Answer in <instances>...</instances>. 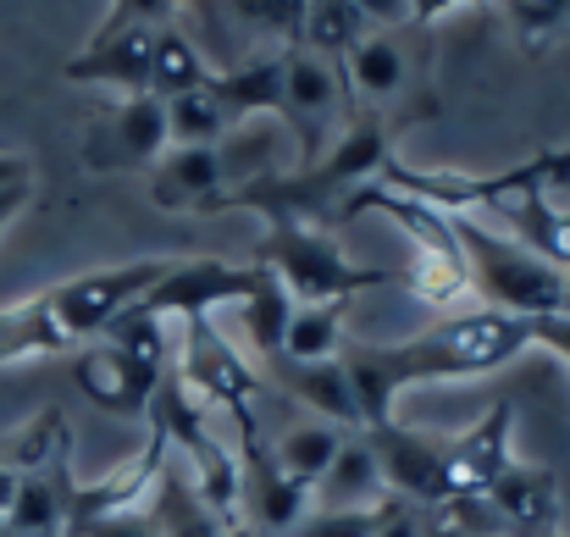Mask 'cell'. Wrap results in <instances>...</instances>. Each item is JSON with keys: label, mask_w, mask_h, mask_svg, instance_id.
<instances>
[{"label": "cell", "mask_w": 570, "mask_h": 537, "mask_svg": "<svg viewBox=\"0 0 570 537\" xmlns=\"http://www.w3.org/2000/svg\"><path fill=\"white\" fill-rule=\"evenodd\" d=\"M173 150L167 111L156 95H117L83 128V167L89 173H150Z\"/></svg>", "instance_id": "7"}, {"label": "cell", "mask_w": 570, "mask_h": 537, "mask_svg": "<svg viewBox=\"0 0 570 537\" xmlns=\"http://www.w3.org/2000/svg\"><path fill=\"white\" fill-rule=\"evenodd\" d=\"M532 350V333L521 316H504V311H460V316H443L432 322L426 333L415 339H399V344H344V371L355 382V404H361V427H387L393 421V404L404 388L415 382H460V377H482V371H499L510 360Z\"/></svg>", "instance_id": "1"}, {"label": "cell", "mask_w": 570, "mask_h": 537, "mask_svg": "<svg viewBox=\"0 0 570 537\" xmlns=\"http://www.w3.org/2000/svg\"><path fill=\"white\" fill-rule=\"evenodd\" d=\"M227 537H255V533H249V527H233V533H227Z\"/></svg>", "instance_id": "32"}, {"label": "cell", "mask_w": 570, "mask_h": 537, "mask_svg": "<svg viewBox=\"0 0 570 537\" xmlns=\"http://www.w3.org/2000/svg\"><path fill=\"white\" fill-rule=\"evenodd\" d=\"M210 89H216V100L227 106L233 128H244V123H255V117H277V100H283V50L249 56V61H238V67L210 72Z\"/></svg>", "instance_id": "18"}, {"label": "cell", "mask_w": 570, "mask_h": 537, "mask_svg": "<svg viewBox=\"0 0 570 537\" xmlns=\"http://www.w3.org/2000/svg\"><path fill=\"white\" fill-rule=\"evenodd\" d=\"M372 33L361 0H305V28H299V45L327 56L333 67H344V56Z\"/></svg>", "instance_id": "20"}, {"label": "cell", "mask_w": 570, "mask_h": 537, "mask_svg": "<svg viewBox=\"0 0 570 537\" xmlns=\"http://www.w3.org/2000/svg\"><path fill=\"white\" fill-rule=\"evenodd\" d=\"M488 505L499 510V521H504L510 537L560 533V477H554V466L515 460V466L488 488Z\"/></svg>", "instance_id": "12"}, {"label": "cell", "mask_w": 570, "mask_h": 537, "mask_svg": "<svg viewBox=\"0 0 570 537\" xmlns=\"http://www.w3.org/2000/svg\"><path fill=\"white\" fill-rule=\"evenodd\" d=\"M145 178H150V205L199 211L205 216L227 194V162H222V145H210V150H167Z\"/></svg>", "instance_id": "15"}, {"label": "cell", "mask_w": 570, "mask_h": 537, "mask_svg": "<svg viewBox=\"0 0 570 537\" xmlns=\"http://www.w3.org/2000/svg\"><path fill=\"white\" fill-rule=\"evenodd\" d=\"M167 333H161V316L150 311H128L111 322V333L78 355V382L95 404L117 410V416H145L150 410V393L167 371Z\"/></svg>", "instance_id": "4"}, {"label": "cell", "mask_w": 570, "mask_h": 537, "mask_svg": "<svg viewBox=\"0 0 570 537\" xmlns=\"http://www.w3.org/2000/svg\"><path fill=\"white\" fill-rule=\"evenodd\" d=\"M510 427H515V404H510V399H499V404L471 427V432H454V438H449V499L488 494V488L515 466Z\"/></svg>", "instance_id": "11"}, {"label": "cell", "mask_w": 570, "mask_h": 537, "mask_svg": "<svg viewBox=\"0 0 570 537\" xmlns=\"http://www.w3.org/2000/svg\"><path fill=\"white\" fill-rule=\"evenodd\" d=\"M6 188H33V167L22 156H0V194Z\"/></svg>", "instance_id": "29"}, {"label": "cell", "mask_w": 570, "mask_h": 537, "mask_svg": "<svg viewBox=\"0 0 570 537\" xmlns=\"http://www.w3.org/2000/svg\"><path fill=\"white\" fill-rule=\"evenodd\" d=\"M426 537H465V533H460V527H449V521H432V527H426Z\"/></svg>", "instance_id": "31"}, {"label": "cell", "mask_w": 570, "mask_h": 537, "mask_svg": "<svg viewBox=\"0 0 570 537\" xmlns=\"http://www.w3.org/2000/svg\"><path fill=\"white\" fill-rule=\"evenodd\" d=\"M504 17L527 56H554L570 39V0H510Z\"/></svg>", "instance_id": "24"}, {"label": "cell", "mask_w": 570, "mask_h": 537, "mask_svg": "<svg viewBox=\"0 0 570 537\" xmlns=\"http://www.w3.org/2000/svg\"><path fill=\"white\" fill-rule=\"evenodd\" d=\"M167 272H173V261L145 255V261H122V266H100V272L50 283L17 305H0V365L100 344L111 333V322L128 316L134 305H145V294Z\"/></svg>", "instance_id": "2"}, {"label": "cell", "mask_w": 570, "mask_h": 537, "mask_svg": "<svg viewBox=\"0 0 570 537\" xmlns=\"http://www.w3.org/2000/svg\"><path fill=\"white\" fill-rule=\"evenodd\" d=\"M178 6L167 0H117L106 6V22L95 28V39L61 67L67 84H106L117 95H145L150 84V45H156V28L173 22Z\"/></svg>", "instance_id": "6"}, {"label": "cell", "mask_w": 570, "mask_h": 537, "mask_svg": "<svg viewBox=\"0 0 570 537\" xmlns=\"http://www.w3.org/2000/svg\"><path fill=\"white\" fill-rule=\"evenodd\" d=\"M426 527H432V516L399 499V505L387 510V521H382V533H377V537H426Z\"/></svg>", "instance_id": "28"}, {"label": "cell", "mask_w": 570, "mask_h": 537, "mask_svg": "<svg viewBox=\"0 0 570 537\" xmlns=\"http://www.w3.org/2000/svg\"><path fill=\"white\" fill-rule=\"evenodd\" d=\"M261 266L288 289L294 305H327V300H355L377 283H404V272H377V266H355L344 255V244L316 227V222H266V244H261Z\"/></svg>", "instance_id": "3"}, {"label": "cell", "mask_w": 570, "mask_h": 537, "mask_svg": "<svg viewBox=\"0 0 570 537\" xmlns=\"http://www.w3.org/2000/svg\"><path fill=\"white\" fill-rule=\"evenodd\" d=\"M261 266H233V261H173V272L145 294L139 311L150 316H210L222 305H238L255 289Z\"/></svg>", "instance_id": "10"}, {"label": "cell", "mask_w": 570, "mask_h": 537, "mask_svg": "<svg viewBox=\"0 0 570 537\" xmlns=\"http://www.w3.org/2000/svg\"><path fill=\"white\" fill-rule=\"evenodd\" d=\"M372 449H377V466H382V482L393 499L415 505V510H443L449 505V438L438 432H415V427H372L366 432Z\"/></svg>", "instance_id": "9"}, {"label": "cell", "mask_w": 570, "mask_h": 537, "mask_svg": "<svg viewBox=\"0 0 570 537\" xmlns=\"http://www.w3.org/2000/svg\"><path fill=\"white\" fill-rule=\"evenodd\" d=\"M161 111H167V139H173V150H210V145H222V139L233 134V117H227V106L216 100L210 84L161 100Z\"/></svg>", "instance_id": "21"}, {"label": "cell", "mask_w": 570, "mask_h": 537, "mask_svg": "<svg viewBox=\"0 0 570 537\" xmlns=\"http://www.w3.org/2000/svg\"><path fill=\"white\" fill-rule=\"evenodd\" d=\"M421 22H404V28H372L350 56H344V89H350V106L366 111V117H399L404 95H410V78H415V61L421 50L410 45Z\"/></svg>", "instance_id": "8"}, {"label": "cell", "mask_w": 570, "mask_h": 537, "mask_svg": "<svg viewBox=\"0 0 570 537\" xmlns=\"http://www.w3.org/2000/svg\"><path fill=\"white\" fill-rule=\"evenodd\" d=\"M387 482H382V466H377V449L366 432H350L338 443V455L327 460V471L311 482V510L327 516V510H377L387 505Z\"/></svg>", "instance_id": "13"}, {"label": "cell", "mask_w": 570, "mask_h": 537, "mask_svg": "<svg viewBox=\"0 0 570 537\" xmlns=\"http://www.w3.org/2000/svg\"><path fill=\"white\" fill-rule=\"evenodd\" d=\"M393 505H399V499H387V505H377V510H327V516L311 510L288 537H377Z\"/></svg>", "instance_id": "25"}, {"label": "cell", "mask_w": 570, "mask_h": 537, "mask_svg": "<svg viewBox=\"0 0 570 537\" xmlns=\"http://www.w3.org/2000/svg\"><path fill=\"white\" fill-rule=\"evenodd\" d=\"M72 537H161V533H156V521H150V505L139 499V505H128V510H111V516L78 527Z\"/></svg>", "instance_id": "26"}, {"label": "cell", "mask_w": 570, "mask_h": 537, "mask_svg": "<svg viewBox=\"0 0 570 537\" xmlns=\"http://www.w3.org/2000/svg\"><path fill=\"white\" fill-rule=\"evenodd\" d=\"M549 537H566V533H549Z\"/></svg>", "instance_id": "34"}, {"label": "cell", "mask_w": 570, "mask_h": 537, "mask_svg": "<svg viewBox=\"0 0 570 537\" xmlns=\"http://www.w3.org/2000/svg\"><path fill=\"white\" fill-rule=\"evenodd\" d=\"M277 117L288 123V134L299 145V173L316 167L338 145V134L355 123L344 72L327 56L305 50V45H283V100H277Z\"/></svg>", "instance_id": "5"}, {"label": "cell", "mask_w": 570, "mask_h": 537, "mask_svg": "<svg viewBox=\"0 0 570 537\" xmlns=\"http://www.w3.org/2000/svg\"><path fill=\"white\" fill-rule=\"evenodd\" d=\"M145 505H150V521H156L161 537H227L233 533V527L199 499L189 466H161L156 482H150V494H145Z\"/></svg>", "instance_id": "16"}, {"label": "cell", "mask_w": 570, "mask_h": 537, "mask_svg": "<svg viewBox=\"0 0 570 537\" xmlns=\"http://www.w3.org/2000/svg\"><path fill=\"white\" fill-rule=\"evenodd\" d=\"M0 537H6V521H0Z\"/></svg>", "instance_id": "33"}, {"label": "cell", "mask_w": 570, "mask_h": 537, "mask_svg": "<svg viewBox=\"0 0 570 537\" xmlns=\"http://www.w3.org/2000/svg\"><path fill=\"white\" fill-rule=\"evenodd\" d=\"M266 371L283 382V393H288L294 410H305L316 421H333L338 432H366L361 427V404H355V382H350L344 360H316V365L272 360Z\"/></svg>", "instance_id": "14"}, {"label": "cell", "mask_w": 570, "mask_h": 537, "mask_svg": "<svg viewBox=\"0 0 570 537\" xmlns=\"http://www.w3.org/2000/svg\"><path fill=\"white\" fill-rule=\"evenodd\" d=\"M527 333H532L538 350H549V355H560L570 365V316H532Z\"/></svg>", "instance_id": "27"}, {"label": "cell", "mask_w": 570, "mask_h": 537, "mask_svg": "<svg viewBox=\"0 0 570 537\" xmlns=\"http://www.w3.org/2000/svg\"><path fill=\"white\" fill-rule=\"evenodd\" d=\"M261 438H266V449H272V460L311 494V482L327 471V460L338 455V443L350 438V432H338L333 421H316V416H305V410H288V421L283 427H261Z\"/></svg>", "instance_id": "17"}, {"label": "cell", "mask_w": 570, "mask_h": 537, "mask_svg": "<svg viewBox=\"0 0 570 537\" xmlns=\"http://www.w3.org/2000/svg\"><path fill=\"white\" fill-rule=\"evenodd\" d=\"M344 328H350V300H327V305H294L288 333H283V355L294 365H316V360L344 355Z\"/></svg>", "instance_id": "19"}, {"label": "cell", "mask_w": 570, "mask_h": 537, "mask_svg": "<svg viewBox=\"0 0 570 537\" xmlns=\"http://www.w3.org/2000/svg\"><path fill=\"white\" fill-rule=\"evenodd\" d=\"M210 72H216V67L199 61V50L189 45V33H184L178 22H161V28H156V45H150V84H145V95H156V100L189 95V89H199V84H210Z\"/></svg>", "instance_id": "23"}, {"label": "cell", "mask_w": 570, "mask_h": 537, "mask_svg": "<svg viewBox=\"0 0 570 537\" xmlns=\"http://www.w3.org/2000/svg\"><path fill=\"white\" fill-rule=\"evenodd\" d=\"M17 482H22V477L0 460V521H6V516H11V505H17Z\"/></svg>", "instance_id": "30"}, {"label": "cell", "mask_w": 570, "mask_h": 537, "mask_svg": "<svg viewBox=\"0 0 570 537\" xmlns=\"http://www.w3.org/2000/svg\"><path fill=\"white\" fill-rule=\"evenodd\" d=\"M255 266H261V261H255ZM233 311H238V322H244V333H249L255 355L272 365V360L283 355V333H288V316H294V300H288V289H283V283H277V277L261 266L255 289H249V294H244Z\"/></svg>", "instance_id": "22"}]
</instances>
